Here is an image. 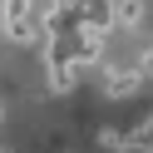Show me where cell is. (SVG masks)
I'll return each instance as SVG.
<instances>
[{
	"mask_svg": "<svg viewBox=\"0 0 153 153\" xmlns=\"http://www.w3.org/2000/svg\"><path fill=\"white\" fill-rule=\"evenodd\" d=\"M5 35H10L15 45H35V40H45V20H40V10H35V0H5Z\"/></svg>",
	"mask_w": 153,
	"mask_h": 153,
	"instance_id": "obj_1",
	"label": "cell"
},
{
	"mask_svg": "<svg viewBox=\"0 0 153 153\" xmlns=\"http://www.w3.org/2000/svg\"><path fill=\"white\" fill-rule=\"evenodd\" d=\"M84 30H94V35L114 30V0H84Z\"/></svg>",
	"mask_w": 153,
	"mask_h": 153,
	"instance_id": "obj_2",
	"label": "cell"
},
{
	"mask_svg": "<svg viewBox=\"0 0 153 153\" xmlns=\"http://www.w3.org/2000/svg\"><path fill=\"white\" fill-rule=\"evenodd\" d=\"M45 69H50V89L54 94H69L79 84V64H45Z\"/></svg>",
	"mask_w": 153,
	"mask_h": 153,
	"instance_id": "obj_3",
	"label": "cell"
},
{
	"mask_svg": "<svg viewBox=\"0 0 153 153\" xmlns=\"http://www.w3.org/2000/svg\"><path fill=\"white\" fill-rule=\"evenodd\" d=\"M143 20V0H114V25L119 30H133Z\"/></svg>",
	"mask_w": 153,
	"mask_h": 153,
	"instance_id": "obj_4",
	"label": "cell"
},
{
	"mask_svg": "<svg viewBox=\"0 0 153 153\" xmlns=\"http://www.w3.org/2000/svg\"><path fill=\"white\" fill-rule=\"evenodd\" d=\"M138 84H143V74H138V69H119V74H109V94H114V99H128Z\"/></svg>",
	"mask_w": 153,
	"mask_h": 153,
	"instance_id": "obj_5",
	"label": "cell"
},
{
	"mask_svg": "<svg viewBox=\"0 0 153 153\" xmlns=\"http://www.w3.org/2000/svg\"><path fill=\"white\" fill-rule=\"evenodd\" d=\"M133 148H143V153H153V119H143L138 128H133Z\"/></svg>",
	"mask_w": 153,
	"mask_h": 153,
	"instance_id": "obj_6",
	"label": "cell"
}]
</instances>
